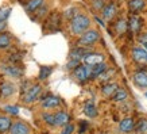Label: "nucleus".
Masks as SVG:
<instances>
[{
  "mask_svg": "<svg viewBox=\"0 0 147 134\" xmlns=\"http://www.w3.org/2000/svg\"><path fill=\"white\" fill-rule=\"evenodd\" d=\"M90 19L84 14H77L70 20V31L73 35H82L86 30H89Z\"/></svg>",
  "mask_w": 147,
  "mask_h": 134,
  "instance_id": "1",
  "label": "nucleus"
},
{
  "mask_svg": "<svg viewBox=\"0 0 147 134\" xmlns=\"http://www.w3.org/2000/svg\"><path fill=\"white\" fill-rule=\"evenodd\" d=\"M100 38V33L97 30H93V29H89L80 37L78 39V45L80 46H90V45L96 44Z\"/></svg>",
  "mask_w": 147,
  "mask_h": 134,
  "instance_id": "2",
  "label": "nucleus"
},
{
  "mask_svg": "<svg viewBox=\"0 0 147 134\" xmlns=\"http://www.w3.org/2000/svg\"><path fill=\"white\" fill-rule=\"evenodd\" d=\"M42 88L40 85H30V88H27L23 94V102L24 103H32L39 98Z\"/></svg>",
  "mask_w": 147,
  "mask_h": 134,
  "instance_id": "3",
  "label": "nucleus"
},
{
  "mask_svg": "<svg viewBox=\"0 0 147 134\" xmlns=\"http://www.w3.org/2000/svg\"><path fill=\"white\" fill-rule=\"evenodd\" d=\"M73 76L76 80H78L80 83H84L88 79H90V67L88 65H78L77 68H74L73 71Z\"/></svg>",
  "mask_w": 147,
  "mask_h": 134,
  "instance_id": "4",
  "label": "nucleus"
},
{
  "mask_svg": "<svg viewBox=\"0 0 147 134\" xmlns=\"http://www.w3.org/2000/svg\"><path fill=\"white\" fill-rule=\"evenodd\" d=\"M82 61H84L85 65H88V67H93V65H97V64H101L104 63V56L100 53H93V52H90L82 58Z\"/></svg>",
  "mask_w": 147,
  "mask_h": 134,
  "instance_id": "5",
  "label": "nucleus"
},
{
  "mask_svg": "<svg viewBox=\"0 0 147 134\" xmlns=\"http://www.w3.org/2000/svg\"><path fill=\"white\" fill-rule=\"evenodd\" d=\"M92 50L88 49V48H84V46H77V48H74V49L70 50V53H69V57H70V60H82V58L86 56L88 53H90Z\"/></svg>",
  "mask_w": 147,
  "mask_h": 134,
  "instance_id": "6",
  "label": "nucleus"
},
{
  "mask_svg": "<svg viewBox=\"0 0 147 134\" xmlns=\"http://www.w3.org/2000/svg\"><path fill=\"white\" fill-rule=\"evenodd\" d=\"M116 14H117V7H116L115 3H108V4H105V7H104L101 11L102 18L107 19V20L113 19Z\"/></svg>",
  "mask_w": 147,
  "mask_h": 134,
  "instance_id": "7",
  "label": "nucleus"
},
{
  "mask_svg": "<svg viewBox=\"0 0 147 134\" xmlns=\"http://www.w3.org/2000/svg\"><path fill=\"white\" fill-rule=\"evenodd\" d=\"M9 133L11 134H30V127L24 122H15L11 126Z\"/></svg>",
  "mask_w": 147,
  "mask_h": 134,
  "instance_id": "8",
  "label": "nucleus"
},
{
  "mask_svg": "<svg viewBox=\"0 0 147 134\" xmlns=\"http://www.w3.org/2000/svg\"><path fill=\"white\" fill-rule=\"evenodd\" d=\"M134 129H135V122L129 116L121 119L120 123H119V130H120L121 133H129V131H132Z\"/></svg>",
  "mask_w": 147,
  "mask_h": 134,
  "instance_id": "9",
  "label": "nucleus"
},
{
  "mask_svg": "<svg viewBox=\"0 0 147 134\" xmlns=\"http://www.w3.org/2000/svg\"><path fill=\"white\" fill-rule=\"evenodd\" d=\"M59 99L54 95H47L46 98H43L42 100V107L43 108H55L59 106Z\"/></svg>",
  "mask_w": 147,
  "mask_h": 134,
  "instance_id": "10",
  "label": "nucleus"
},
{
  "mask_svg": "<svg viewBox=\"0 0 147 134\" xmlns=\"http://www.w3.org/2000/svg\"><path fill=\"white\" fill-rule=\"evenodd\" d=\"M132 60L136 61V63H144L147 61V50H144L143 48H135L132 49Z\"/></svg>",
  "mask_w": 147,
  "mask_h": 134,
  "instance_id": "11",
  "label": "nucleus"
},
{
  "mask_svg": "<svg viewBox=\"0 0 147 134\" xmlns=\"http://www.w3.org/2000/svg\"><path fill=\"white\" fill-rule=\"evenodd\" d=\"M107 69H108V67L105 63H101V64L90 67V79H98Z\"/></svg>",
  "mask_w": 147,
  "mask_h": 134,
  "instance_id": "12",
  "label": "nucleus"
},
{
  "mask_svg": "<svg viewBox=\"0 0 147 134\" xmlns=\"http://www.w3.org/2000/svg\"><path fill=\"white\" fill-rule=\"evenodd\" d=\"M55 115V126H66L70 122V115L65 111H58L54 114Z\"/></svg>",
  "mask_w": 147,
  "mask_h": 134,
  "instance_id": "13",
  "label": "nucleus"
},
{
  "mask_svg": "<svg viewBox=\"0 0 147 134\" xmlns=\"http://www.w3.org/2000/svg\"><path fill=\"white\" fill-rule=\"evenodd\" d=\"M135 85L139 88H147V73L144 72H136L132 77Z\"/></svg>",
  "mask_w": 147,
  "mask_h": 134,
  "instance_id": "14",
  "label": "nucleus"
},
{
  "mask_svg": "<svg viewBox=\"0 0 147 134\" xmlns=\"http://www.w3.org/2000/svg\"><path fill=\"white\" fill-rule=\"evenodd\" d=\"M15 92V85L12 83H8V81H5L3 84L0 85V95L1 96H4V98H8L11 95Z\"/></svg>",
  "mask_w": 147,
  "mask_h": 134,
  "instance_id": "15",
  "label": "nucleus"
},
{
  "mask_svg": "<svg viewBox=\"0 0 147 134\" xmlns=\"http://www.w3.org/2000/svg\"><path fill=\"white\" fill-rule=\"evenodd\" d=\"M142 19L139 18L138 15H132L128 20V27L132 30L134 33H138L140 29H142Z\"/></svg>",
  "mask_w": 147,
  "mask_h": 134,
  "instance_id": "16",
  "label": "nucleus"
},
{
  "mask_svg": "<svg viewBox=\"0 0 147 134\" xmlns=\"http://www.w3.org/2000/svg\"><path fill=\"white\" fill-rule=\"evenodd\" d=\"M117 88H119V85L116 84V83H105L101 87V92L104 96H111L112 98V95L117 91Z\"/></svg>",
  "mask_w": 147,
  "mask_h": 134,
  "instance_id": "17",
  "label": "nucleus"
},
{
  "mask_svg": "<svg viewBox=\"0 0 147 134\" xmlns=\"http://www.w3.org/2000/svg\"><path fill=\"white\" fill-rule=\"evenodd\" d=\"M146 5V1L144 0H129L128 1V8L131 12H139L142 11Z\"/></svg>",
  "mask_w": 147,
  "mask_h": 134,
  "instance_id": "18",
  "label": "nucleus"
},
{
  "mask_svg": "<svg viewBox=\"0 0 147 134\" xmlns=\"http://www.w3.org/2000/svg\"><path fill=\"white\" fill-rule=\"evenodd\" d=\"M43 4H45V0H28V3L26 4V11L27 12H35Z\"/></svg>",
  "mask_w": 147,
  "mask_h": 134,
  "instance_id": "19",
  "label": "nucleus"
},
{
  "mask_svg": "<svg viewBox=\"0 0 147 134\" xmlns=\"http://www.w3.org/2000/svg\"><path fill=\"white\" fill-rule=\"evenodd\" d=\"M84 114L88 116V118H96V116H97V108H96V106H94L92 102L85 103Z\"/></svg>",
  "mask_w": 147,
  "mask_h": 134,
  "instance_id": "20",
  "label": "nucleus"
},
{
  "mask_svg": "<svg viewBox=\"0 0 147 134\" xmlns=\"http://www.w3.org/2000/svg\"><path fill=\"white\" fill-rule=\"evenodd\" d=\"M127 96H128L127 91H125L124 88H120V87H119L117 91L112 95V100H113V102H124L125 99H127Z\"/></svg>",
  "mask_w": 147,
  "mask_h": 134,
  "instance_id": "21",
  "label": "nucleus"
},
{
  "mask_svg": "<svg viewBox=\"0 0 147 134\" xmlns=\"http://www.w3.org/2000/svg\"><path fill=\"white\" fill-rule=\"evenodd\" d=\"M11 126H12V123H11V119L8 116H4V115L0 116V133L8 131L11 129Z\"/></svg>",
  "mask_w": 147,
  "mask_h": 134,
  "instance_id": "22",
  "label": "nucleus"
},
{
  "mask_svg": "<svg viewBox=\"0 0 147 134\" xmlns=\"http://www.w3.org/2000/svg\"><path fill=\"white\" fill-rule=\"evenodd\" d=\"M46 24H47V27H51V31L57 30L55 27L59 24V15H58V14H51L49 20L46 22Z\"/></svg>",
  "mask_w": 147,
  "mask_h": 134,
  "instance_id": "23",
  "label": "nucleus"
},
{
  "mask_svg": "<svg viewBox=\"0 0 147 134\" xmlns=\"http://www.w3.org/2000/svg\"><path fill=\"white\" fill-rule=\"evenodd\" d=\"M115 29H116V31H117V34H124L125 30L128 29V23L125 22L124 19H119L115 24Z\"/></svg>",
  "mask_w": 147,
  "mask_h": 134,
  "instance_id": "24",
  "label": "nucleus"
},
{
  "mask_svg": "<svg viewBox=\"0 0 147 134\" xmlns=\"http://www.w3.org/2000/svg\"><path fill=\"white\" fill-rule=\"evenodd\" d=\"M135 130L138 134H147V119H140L135 126Z\"/></svg>",
  "mask_w": 147,
  "mask_h": 134,
  "instance_id": "25",
  "label": "nucleus"
},
{
  "mask_svg": "<svg viewBox=\"0 0 147 134\" xmlns=\"http://www.w3.org/2000/svg\"><path fill=\"white\" fill-rule=\"evenodd\" d=\"M9 45H11V38H9L8 34H0V49H7Z\"/></svg>",
  "mask_w": 147,
  "mask_h": 134,
  "instance_id": "26",
  "label": "nucleus"
},
{
  "mask_svg": "<svg viewBox=\"0 0 147 134\" xmlns=\"http://www.w3.org/2000/svg\"><path fill=\"white\" fill-rule=\"evenodd\" d=\"M4 71L8 73L9 76H13V77L22 76V71H20L19 68H16V67H5Z\"/></svg>",
  "mask_w": 147,
  "mask_h": 134,
  "instance_id": "27",
  "label": "nucleus"
},
{
  "mask_svg": "<svg viewBox=\"0 0 147 134\" xmlns=\"http://www.w3.org/2000/svg\"><path fill=\"white\" fill-rule=\"evenodd\" d=\"M42 119L45 121V123L50 126H55V115L54 114H49V112H46L42 115Z\"/></svg>",
  "mask_w": 147,
  "mask_h": 134,
  "instance_id": "28",
  "label": "nucleus"
},
{
  "mask_svg": "<svg viewBox=\"0 0 147 134\" xmlns=\"http://www.w3.org/2000/svg\"><path fill=\"white\" fill-rule=\"evenodd\" d=\"M50 73H51V68L50 67H42L39 71V80H45L47 77L50 76Z\"/></svg>",
  "mask_w": 147,
  "mask_h": 134,
  "instance_id": "29",
  "label": "nucleus"
},
{
  "mask_svg": "<svg viewBox=\"0 0 147 134\" xmlns=\"http://www.w3.org/2000/svg\"><path fill=\"white\" fill-rule=\"evenodd\" d=\"M92 7L96 11H102V8L105 7V0H92Z\"/></svg>",
  "mask_w": 147,
  "mask_h": 134,
  "instance_id": "30",
  "label": "nucleus"
},
{
  "mask_svg": "<svg viewBox=\"0 0 147 134\" xmlns=\"http://www.w3.org/2000/svg\"><path fill=\"white\" fill-rule=\"evenodd\" d=\"M77 8H74V7H70V8H67L66 11H65V14H63V15H65V18H67V19H73L74 18V16H76L77 15Z\"/></svg>",
  "mask_w": 147,
  "mask_h": 134,
  "instance_id": "31",
  "label": "nucleus"
},
{
  "mask_svg": "<svg viewBox=\"0 0 147 134\" xmlns=\"http://www.w3.org/2000/svg\"><path fill=\"white\" fill-rule=\"evenodd\" d=\"M9 14H11V8L0 10V22H5V19L9 16Z\"/></svg>",
  "mask_w": 147,
  "mask_h": 134,
  "instance_id": "32",
  "label": "nucleus"
},
{
  "mask_svg": "<svg viewBox=\"0 0 147 134\" xmlns=\"http://www.w3.org/2000/svg\"><path fill=\"white\" fill-rule=\"evenodd\" d=\"M46 12H47V7H46L45 4L42 5V7H40L39 10H36L35 12V19H39V18H42V16H43V15H46Z\"/></svg>",
  "mask_w": 147,
  "mask_h": 134,
  "instance_id": "33",
  "label": "nucleus"
},
{
  "mask_svg": "<svg viewBox=\"0 0 147 134\" xmlns=\"http://www.w3.org/2000/svg\"><path fill=\"white\" fill-rule=\"evenodd\" d=\"M112 75H113V69H107V71L104 72V73H102L98 79H100L101 81H108V80H109V77H111Z\"/></svg>",
  "mask_w": 147,
  "mask_h": 134,
  "instance_id": "34",
  "label": "nucleus"
},
{
  "mask_svg": "<svg viewBox=\"0 0 147 134\" xmlns=\"http://www.w3.org/2000/svg\"><path fill=\"white\" fill-rule=\"evenodd\" d=\"M4 110L8 112L9 115H18L19 114V108L16 106H5Z\"/></svg>",
  "mask_w": 147,
  "mask_h": 134,
  "instance_id": "35",
  "label": "nucleus"
},
{
  "mask_svg": "<svg viewBox=\"0 0 147 134\" xmlns=\"http://www.w3.org/2000/svg\"><path fill=\"white\" fill-rule=\"evenodd\" d=\"M73 131H74V126L71 125V123H69V125L63 126L61 134H73Z\"/></svg>",
  "mask_w": 147,
  "mask_h": 134,
  "instance_id": "36",
  "label": "nucleus"
},
{
  "mask_svg": "<svg viewBox=\"0 0 147 134\" xmlns=\"http://www.w3.org/2000/svg\"><path fill=\"white\" fill-rule=\"evenodd\" d=\"M78 65H80V64H78V60H70V63H67L66 68L67 69H73V68H77Z\"/></svg>",
  "mask_w": 147,
  "mask_h": 134,
  "instance_id": "37",
  "label": "nucleus"
},
{
  "mask_svg": "<svg viewBox=\"0 0 147 134\" xmlns=\"http://www.w3.org/2000/svg\"><path fill=\"white\" fill-rule=\"evenodd\" d=\"M88 129V123L84 121H81L80 123V129H78V131H80V134H85V130Z\"/></svg>",
  "mask_w": 147,
  "mask_h": 134,
  "instance_id": "38",
  "label": "nucleus"
},
{
  "mask_svg": "<svg viewBox=\"0 0 147 134\" xmlns=\"http://www.w3.org/2000/svg\"><path fill=\"white\" fill-rule=\"evenodd\" d=\"M139 41H140L142 44H146L147 42V33H144V34H142V35L139 37Z\"/></svg>",
  "mask_w": 147,
  "mask_h": 134,
  "instance_id": "39",
  "label": "nucleus"
},
{
  "mask_svg": "<svg viewBox=\"0 0 147 134\" xmlns=\"http://www.w3.org/2000/svg\"><path fill=\"white\" fill-rule=\"evenodd\" d=\"M5 27H7V24H5V22H0V34L5 30Z\"/></svg>",
  "mask_w": 147,
  "mask_h": 134,
  "instance_id": "40",
  "label": "nucleus"
},
{
  "mask_svg": "<svg viewBox=\"0 0 147 134\" xmlns=\"http://www.w3.org/2000/svg\"><path fill=\"white\" fill-rule=\"evenodd\" d=\"M142 45H143V49L147 50V42H146V44H142Z\"/></svg>",
  "mask_w": 147,
  "mask_h": 134,
  "instance_id": "41",
  "label": "nucleus"
},
{
  "mask_svg": "<svg viewBox=\"0 0 147 134\" xmlns=\"http://www.w3.org/2000/svg\"><path fill=\"white\" fill-rule=\"evenodd\" d=\"M146 96H147V92H146Z\"/></svg>",
  "mask_w": 147,
  "mask_h": 134,
  "instance_id": "42",
  "label": "nucleus"
},
{
  "mask_svg": "<svg viewBox=\"0 0 147 134\" xmlns=\"http://www.w3.org/2000/svg\"><path fill=\"white\" fill-rule=\"evenodd\" d=\"M98 134H102V133H98Z\"/></svg>",
  "mask_w": 147,
  "mask_h": 134,
  "instance_id": "43",
  "label": "nucleus"
}]
</instances>
